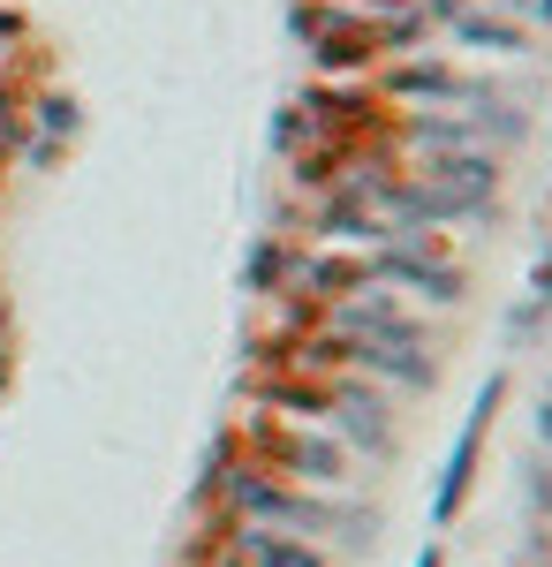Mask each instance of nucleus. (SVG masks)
Segmentation results:
<instances>
[{
	"label": "nucleus",
	"mask_w": 552,
	"mask_h": 567,
	"mask_svg": "<svg viewBox=\"0 0 552 567\" xmlns=\"http://www.w3.org/2000/svg\"><path fill=\"white\" fill-rule=\"evenodd\" d=\"M251 553H257L265 567H318L310 553H280V545H265V537H251Z\"/></svg>",
	"instance_id": "nucleus-1"
}]
</instances>
